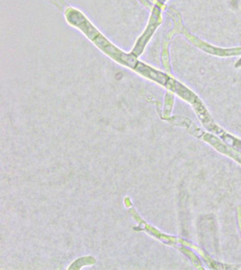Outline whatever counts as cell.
<instances>
[{"mask_svg": "<svg viewBox=\"0 0 241 270\" xmlns=\"http://www.w3.org/2000/svg\"><path fill=\"white\" fill-rule=\"evenodd\" d=\"M190 40L194 42V44H196V46H199L202 50L207 52V53L214 54V55H220V56H227V55H239L241 54V49H233V50H227V51H224V50L218 49V48H215L211 47V46L207 45V44L203 43V42L200 40H195V39L190 38Z\"/></svg>", "mask_w": 241, "mask_h": 270, "instance_id": "obj_3", "label": "cell"}, {"mask_svg": "<svg viewBox=\"0 0 241 270\" xmlns=\"http://www.w3.org/2000/svg\"><path fill=\"white\" fill-rule=\"evenodd\" d=\"M47 1L60 11H64L69 7L68 4L64 0H47Z\"/></svg>", "mask_w": 241, "mask_h": 270, "instance_id": "obj_4", "label": "cell"}, {"mask_svg": "<svg viewBox=\"0 0 241 270\" xmlns=\"http://www.w3.org/2000/svg\"><path fill=\"white\" fill-rule=\"evenodd\" d=\"M90 39L101 51L106 54L107 56L110 57L116 62L127 66V67L133 68V69H135V68L136 67L137 63H138L136 55H134L133 54L123 53L116 46L111 43L98 31L94 33V36H93Z\"/></svg>", "mask_w": 241, "mask_h": 270, "instance_id": "obj_1", "label": "cell"}, {"mask_svg": "<svg viewBox=\"0 0 241 270\" xmlns=\"http://www.w3.org/2000/svg\"><path fill=\"white\" fill-rule=\"evenodd\" d=\"M135 71L143 77L147 78L159 83L162 86H166L168 89L174 90L175 88L176 81L170 79L168 76L161 73V72L154 69L153 68L149 67V66L146 65L142 62H138L136 67L135 68Z\"/></svg>", "mask_w": 241, "mask_h": 270, "instance_id": "obj_2", "label": "cell"}]
</instances>
